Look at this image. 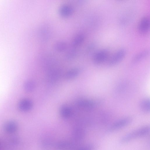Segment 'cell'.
<instances>
[{
	"label": "cell",
	"instance_id": "obj_1",
	"mask_svg": "<svg viewBox=\"0 0 150 150\" xmlns=\"http://www.w3.org/2000/svg\"><path fill=\"white\" fill-rule=\"evenodd\" d=\"M150 128L148 126H144L139 128L126 134L120 140L122 144H125L137 138L146 136L148 134Z\"/></svg>",
	"mask_w": 150,
	"mask_h": 150
},
{
	"label": "cell",
	"instance_id": "obj_2",
	"mask_svg": "<svg viewBox=\"0 0 150 150\" xmlns=\"http://www.w3.org/2000/svg\"><path fill=\"white\" fill-rule=\"evenodd\" d=\"M132 118L130 117H126L121 118L111 124L108 129L107 131L112 132L117 131L130 124Z\"/></svg>",
	"mask_w": 150,
	"mask_h": 150
},
{
	"label": "cell",
	"instance_id": "obj_3",
	"mask_svg": "<svg viewBox=\"0 0 150 150\" xmlns=\"http://www.w3.org/2000/svg\"><path fill=\"white\" fill-rule=\"evenodd\" d=\"M103 100L101 99H83L79 100L77 102V105L81 108L90 109L101 104Z\"/></svg>",
	"mask_w": 150,
	"mask_h": 150
},
{
	"label": "cell",
	"instance_id": "obj_4",
	"mask_svg": "<svg viewBox=\"0 0 150 150\" xmlns=\"http://www.w3.org/2000/svg\"><path fill=\"white\" fill-rule=\"evenodd\" d=\"M126 53V50L124 48H121L118 50L109 59L108 65L112 67L118 64L124 58Z\"/></svg>",
	"mask_w": 150,
	"mask_h": 150
},
{
	"label": "cell",
	"instance_id": "obj_5",
	"mask_svg": "<svg viewBox=\"0 0 150 150\" xmlns=\"http://www.w3.org/2000/svg\"><path fill=\"white\" fill-rule=\"evenodd\" d=\"M109 55L108 51L106 49H101L96 52L93 58V62L96 65L100 64L107 59Z\"/></svg>",
	"mask_w": 150,
	"mask_h": 150
},
{
	"label": "cell",
	"instance_id": "obj_6",
	"mask_svg": "<svg viewBox=\"0 0 150 150\" xmlns=\"http://www.w3.org/2000/svg\"><path fill=\"white\" fill-rule=\"evenodd\" d=\"M150 25L149 18L147 17L143 18L138 24V29L139 32L142 34L147 33L149 30Z\"/></svg>",
	"mask_w": 150,
	"mask_h": 150
},
{
	"label": "cell",
	"instance_id": "obj_7",
	"mask_svg": "<svg viewBox=\"0 0 150 150\" xmlns=\"http://www.w3.org/2000/svg\"><path fill=\"white\" fill-rule=\"evenodd\" d=\"M139 107L141 111L144 113H148L150 111V100L148 98H143L141 100L139 103Z\"/></svg>",
	"mask_w": 150,
	"mask_h": 150
},
{
	"label": "cell",
	"instance_id": "obj_8",
	"mask_svg": "<svg viewBox=\"0 0 150 150\" xmlns=\"http://www.w3.org/2000/svg\"><path fill=\"white\" fill-rule=\"evenodd\" d=\"M80 72V70L78 68L72 69L67 72L65 76V78L68 80L73 79L77 76Z\"/></svg>",
	"mask_w": 150,
	"mask_h": 150
},
{
	"label": "cell",
	"instance_id": "obj_9",
	"mask_svg": "<svg viewBox=\"0 0 150 150\" xmlns=\"http://www.w3.org/2000/svg\"><path fill=\"white\" fill-rule=\"evenodd\" d=\"M60 113L63 117L67 118L71 116L72 112L71 109L68 106L64 105L61 107Z\"/></svg>",
	"mask_w": 150,
	"mask_h": 150
},
{
	"label": "cell",
	"instance_id": "obj_10",
	"mask_svg": "<svg viewBox=\"0 0 150 150\" xmlns=\"http://www.w3.org/2000/svg\"><path fill=\"white\" fill-rule=\"evenodd\" d=\"M148 50H146L141 51L136 54L134 57L132 62L136 63L142 60L146 57L149 54Z\"/></svg>",
	"mask_w": 150,
	"mask_h": 150
},
{
	"label": "cell",
	"instance_id": "obj_11",
	"mask_svg": "<svg viewBox=\"0 0 150 150\" xmlns=\"http://www.w3.org/2000/svg\"><path fill=\"white\" fill-rule=\"evenodd\" d=\"M21 105V107L22 110L25 111H27L31 108L32 106V103L30 100H26L22 102Z\"/></svg>",
	"mask_w": 150,
	"mask_h": 150
},
{
	"label": "cell",
	"instance_id": "obj_12",
	"mask_svg": "<svg viewBox=\"0 0 150 150\" xmlns=\"http://www.w3.org/2000/svg\"><path fill=\"white\" fill-rule=\"evenodd\" d=\"M72 145L69 143L66 142H63L59 143L57 145V147L61 150L67 149L69 148Z\"/></svg>",
	"mask_w": 150,
	"mask_h": 150
},
{
	"label": "cell",
	"instance_id": "obj_13",
	"mask_svg": "<svg viewBox=\"0 0 150 150\" xmlns=\"http://www.w3.org/2000/svg\"><path fill=\"white\" fill-rule=\"evenodd\" d=\"M35 83L33 81H30L26 83L25 88L27 91H30L33 90L35 88Z\"/></svg>",
	"mask_w": 150,
	"mask_h": 150
},
{
	"label": "cell",
	"instance_id": "obj_14",
	"mask_svg": "<svg viewBox=\"0 0 150 150\" xmlns=\"http://www.w3.org/2000/svg\"><path fill=\"white\" fill-rule=\"evenodd\" d=\"M94 146L93 145L89 144L82 147L78 150H94Z\"/></svg>",
	"mask_w": 150,
	"mask_h": 150
}]
</instances>
